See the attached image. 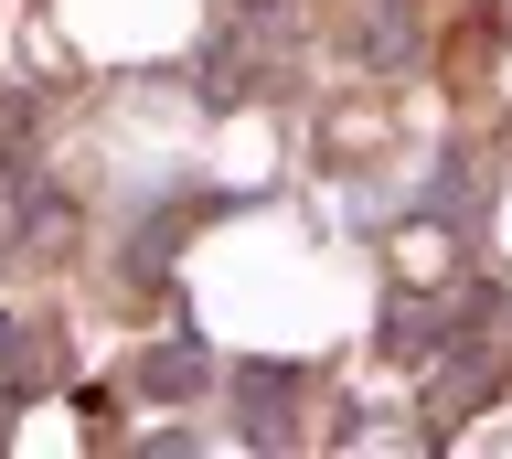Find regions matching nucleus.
I'll use <instances>...</instances> for the list:
<instances>
[{
	"instance_id": "f257e3e1",
	"label": "nucleus",
	"mask_w": 512,
	"mask_h": 459,
	"mask_svg": "<svg viewBox=\"0 0 512 459\" xmlns=\"http://www.w3.org/2000/svg\"><path fill=\"white\" fill-rule=\"evenodd\" d=\"M139 385H150V395H192L203 374H192V353H150V374H139Z\"/></svg>"
}]
</instances>
